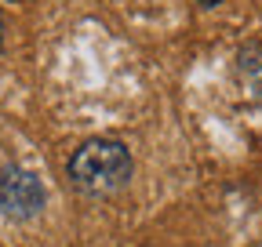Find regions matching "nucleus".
<instances>
[{"label": "nucleus", "mask_w": 262, "mask_h": 247, "mask_svg": "<svg viewBox=\"0 0 262 247\" xmlns=\"http://www.w3.org/2000/svg\"><path fill=\"white\" fill-rule=\"evenodd\" d=\"M135 160L117 138H91L70 157V178L88 196H110L131 182Z\"/></svg>", "instance_id": "f257e3e1"}, {"label": "nucleus", "mask_w": 262, "mask_h": 247, "mask_svg": "<svg viewBox=\"0 0 262 247\" xmlns=\"http://www.w3.org/2000/svg\"><path fill=\"white\" fill-rule=\"evenodd\" d=\"M44 182L26 171V167H4L0 171V214H8L15 222H29L44 211Z\"/></svg>", "instance_id": "f03ea898"}, {"label": "nucleus", "mask_w": 262, "mask_h": 247, "mask_svg": "<svg viewBox=\"0 0 262 247\" xmlns=\"http://www.w3.org/2000/svg\"><path fill=\"white\" fill-rule=\"evenodd\" d=\"M241 69H248V73H255V69H262V47H251V51H241Z\"/></svg>", "instance_id": "7ed1b4c3"}, {"label": "nucleus", "mask_w": 262, "mask_h": 247, "mask_svg": "<svg viewBox=\"0 0 262 247\" xmlns=\"http://www.w3.org/2000/svg\"><path fill=\"white\" fill-rule=\"evenodd\" d=\"M201 8H219V4H226V0H196Z\"/></svg>", "instance_id": "20e7f679"}, {"label": "nucleus", "mask_w": 262, "mask_h": 247, "mask_svg": "<svg viewBox=\"0 0 262 247\" xmlns=\"http://www.w3.org/2000/svg\"><path fill=\"white\" fill-rule=\"evenodd\" d=\"M0 44H4V15H0Z\"/></svg>", "instance_id": "39448f33"}, {"label": "nucleus", "mask_w": 262, "mask_h": 247, "mask_svg": "<svg viewBox=\"0 0 262 247\" xmlns=\"http://www.w3.org/2000/svg\"><path fill=\"white\" fill-rule=\"evenodd\" d=\"M146 247H149V243H146Z\"/></svg>", "instance_id": "423d86ee"}]
</instances>
